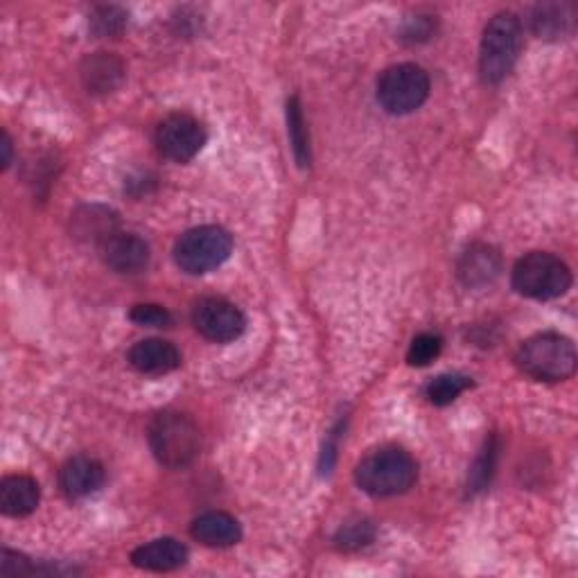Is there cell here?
<instances>
[{"mask_svg": "<svg viewBox=\"0 0 578 578\" xmlns=\"http://www.w3.org/2000/svg\"><path fill=\"white\" fill-rule=\"evenodd\" d=\"M443 351V339L437 332H422L413 337L407 351V362L409 366H428L432 364Z\"/></svg>", "mask_w": 578, "mask_h": 578, "instance_id": "cb8c5ba5", "label": "cell"}, {"mask_svg": "<svg viewBox=\"0 0 578 578\" xmlns=\"http://www.w3.org/2000/svg\"><path fill=\"white\" fill-rule=\"evenodd\" d=\"M471 379L466 375L461 373H445V375H439L434 377L428 389H426V396L432 405L437 407H445V405H452L461 394H464L468 387H471Z\"/></svg>", "mask_w": 578, "mask_h": 578, "instance_id": "44dd1931", "label": "cell"}, {"mask_svg": "<svg viewBox=\"0 0 578 578\" xmlns=\"http://www.w3.org/2000/svg\"><path fill=\"white\" fill-rule=\"evenodd\" d=\"M192 326L202 337L215 343L236 341L245 328L247 319L238 305L219 296H206L192 307Z\"/></svg>", "mask_w": 578, "mask_h": 578, "instance_id": "ba28073f", "label": "cell"}, {"mask_svg": "<svg viewBox=\"0 0 578 578\" xmlns=\"http://www.w3.org/2000/svg\"><path fill=\"white\" fill-rule=\"evenodd\" d=\"M0 571H3L5 578H19V576H32L38 569L23 554L5 549V554H3V569H0Z\"/></svg>", "mask_w": 578, "mask_h": 578, "instance_id": "4316f807", "label": "cell"}, {"mask_svg": "<svg viewBox=\"0 0 578 578\" xmlns=\"http://www.w3.org/2000/svg\"><path fill=\"white\" fill-rule=\"evenodd\" d=\"M132 563L147 571H174L188 563V547L174 537H159V541L140 545L132 554Z\"/></svg>", "mask_w": 578, "mask_h": 578, "instance_id": "2e32d148", "label": "cell"}, {"mask_svg": "<svg viewBox=\"0 0 578 578\" xmlns=\"http://www.w3.org/2000/svg\"><path fill=\"white\" fill-rule=\"evenodd\" d=\"M520 371L541 382H563L576 371V349L571 339L558 332L529 337L515 358Z\"/></svg>", "mask_w": 578, "mask_h": 578, "instance_id": "277c9868", "label": "cell"}, {"mask_svg": "<svg viewBox=\"0 0 578 578\" xmlns=\"http://www.w3.org/2000/svg\"><path fill=\"white\" fill-rule=\"evenodd\" d=\"M432 34V21L426 19V16H416L409 19L405 23V30H403V38H407V42H426V38Z\"/></svg>", "mask_w": 578, "mask_h": 578, "instance_id": "83f0119b", "label": "cell"}, {"mask_svg": "<svg viewBox=\"0 0 578 578\" xmlns=\"http://www.w3.org/2000/svg\"><path fill=\"white\" fill-rule=\"evenodd\" d=\"M89 25L98 36H115L125 30L127 12L123 8H115V5L95 8Z\"/></svg>", "mask_w": 578, "mask_h": 578, "instance_id": "d4e9b609", "label": "cell"}, {"mask_svg": "<svg viewBox=\"0 0 578 578\" xmlns=\"http://www.w3.org/2000/svg\"><path fill=\"white\" fill-rule=\"evenodd\" d=\"M82 82L93 95H109L125 82V64L113 53H95L82 61Z\"/></svg>", "mask_w": 578, "mask_h": 578, "instance_id": "4fadbf2b", "label": "cell"}, {"mask_svg": "<svg viewBox=\"0 0 578 578\" xmlns=\"http://www.w3.org/2000/svg\"><path fill=\"white\" fill-rule=\"evenodd\" d=\"M418 477V466L403 447H379L366 454L355 471L358 486L373 497L407 492Z\"/></svg>", "mask_w": 578, "mask_h": 578, "instance_id": "6da1fadb", "label": "cell"}, {"mask_svg": "<svg viewBox=\"0 0 578 578\" xmlns=\"http://www.w3.org/2000/svg\"><path fill=\"white\" fill-rule=\"evenodd\" d=\"M147 439L154 456L168 468H185L202 452L200 428L190 416L179 411H163L154 418Z\"/></svg>", "mask_w": 578, "mask_h": 578, "instance_id": "7a4b0ae2", "label": "cell"}, {"mask_svg": "<svg viewBox=\"0 0 578 578\" xmlns=\"http://www.w3.org/2000/svg\"><path fill=\"white\" fill-rule=\"evenodd\" d=\"M190 535L206 547L224 549L240 543L242 526L234 515H228L224 511H208L192 522Z\"/></svg>", "mask_w": 578, "mask_h": 578, "instance_id": "9a60e30c", "label": "cell"}, {"mask_svg": "<svg viewBox=\"0 0 578 578\" xmlns=\"http://www.w3.org/2000/svg\"><path fill=\"white\" fill-rule=\"evenodd\" d=\"M502 272V256L488 245H471L458 258L456 274L466 287H486Z\"/></svg>", "mask_w": 578, "mask_h": 578, "instance_id": "7c38bea8", "label": "cell"}, {"mask_svg": "<svg viewBox=\"0 0 578 578\" xmlns=\"http://www.w3.org/2000/svg\"><path fill=\"white\" fill-rule=\"evenodd\" d=\"M497 454H499L497 439L490 437V439L486 441V445L481 447L479 456L475 458L473 468H471V477H468V492H471V495L486 490V486L490 484L492 473H495V464H497Z\"/></svg>", "mask_w": 578, "mask_h": 578, "instance_id": "7402d4cb", "label": "cell"}, {"mask_svg": "<svg viewBox=\"0 0 578 578\" xmlns=\"http://www.w3.org/2000/svg\"><path fill=\"white\" fill-rule=\"evenodd\" d=\"M129 319L138 326H145V328H170L174 324L172 315L166 310L163 305H157V303L134 305L132 313H129Z\"/></svg>", "mask_w": 578, "mask_h": 578, "instance_id": "484cf974", "label": "cell"}, {"mask_svg": "<svg viewBox=\"0 0 578 578\" xmlns=\"http://www.w3.org/2000/svg\"><path fill=\"white\" fill-rule=\"evenodd\" d=\"M430 77L416 64H396L377 80V102L392 115H407L426 104Z\"/></svg>", "mask_w": 578, "mask_h": 578, "instance_id": "52a82bcc", "label": "cell"}, {"mask_svg": "<svg viewBox=\"0 0 578 578\" xmlns=\"http://www.w3.org/2000/svg\"><path fill=\"white\" fill-rule=\"evenodd\" d=\"M129 364L145 375H163L181 366V353L166 339H143L132 345Z\"/></svg>", "mask_w": 578, "mask_h": 578, "instance_id": "5bb4252c", "label": "cell"}, {"mask_svg": "<svg viewBox=\"0 0 578 578\" xmlns=\"http://www.w3.org/2000/svg\"><path fill=\"white\" fill-rule=\"evenodd\" d=\"M104 484V468L93 456H72L59 471V486L66 497L84 499L100 490Z\"/></svg>", "mask_w": 578, "mask_h": 578, "instance_id": "8fae6325", "label": "cell"}, {"mask_svg": "<svg viewBox=\"0 0 578 578\" xmlns=\"http://www.w3.org/2000/svg\"><path fill=\"white\" fill-rule=\"evenodd\" d=\"M118 234V217L104 206H82L72 215V236L77 240L104 245L111 236Z\"/></svg>", "mask_w": 578, "mask_h": 578, "instance_id": "ac0fdd59", "label": "cell"}, {"mask_svg": "<svg viewBox=\"0 0 578 578\" xmlns=\"http://www.w3.org/2000/svg\"><path fill=\"white\" fill-rule=\"evenodd\" d=\"M574 23V8L563 3L537 5L531 16V27L541 38H563Z\"/></svg>", "mask_w": 578, "mask_h": 578, "instance_id": "d6986e66", "label": "cell"}, {"mask_svg": "<svg viewBox=\"0 0 578 578\" xmlns=\"http://www.w3.org/2000/svg\"><path fill=\"white\" fill-rule=\"evenodd\" d=\"M102 260L115 274H138L149 264V247L134 234H115L102 247Z\"/></svg>", "mask_w": 578, "mask_h": 578, "instance_id": "30bf717a", "label": "cell"}, {"mask_svg": "<svg viewBox=\"0 0 578 578\" xmlns=\"http://www.w3.org/2000/svg\"><path fill=\"white\" fill-rule=\"evenodd\" d=\"M42 490L27 475H12L0 484V511L10 518H25L36 511Z\"/></svg>", "mask_w": 578, "mask_h": 578, "instance_id": "e0dca14e", "label": "cell"}, {"mask_svg": "<svg viewBox=\"0 0 578 578\" xmlns=\"http://www.w3.org/2000/svg\"><path fill=\"white\" fill-rule=\"evenodd\" d=\"M287 134H290V143L294 149V157L296 163L305 170L310 168V136H307V127H305V118H303V111H301V102L298 98H290L287 100Z\"/></svg>", "mask_w": 578, "mask_h": 578, "instance_id": "ffe728a7", "label": "cell"}, {"mask_svg": "<svg viewBox=\"0 0 578 578\" xmlns=\"http://www.w3.org/2000/svg\"><path fill=\"white\" fill-rule=\"evenodd\" d=\"M234 251V238L226 228L206 224L185 230L174 245V262L185 274L202 276L224 264Z\"/></svg>", "mask_w": 578, "mask_h": 578, "instance_id": "5b68a950", "label": "cell"}, {"mask_svg": "<svg viewBox=\"0 0 578 578\" xmlns=\"http://www.w3.org/2000/svg\"><path fill=\"white\" fill-rule=\"evenodd\" d=\"M373 537H375V526L369 522V520H351V522H345L337 535H335V545L343 552H355V549H362L366 545L373 543Z\"/></svg>", "mask_w": 578, "mask_h": 578, "instance_id": "603a6c76", "label": "cell"}, {"mask_svg": "<svg viewBox=\"0 0 578 578\" xmlns=\"http://www.w3.org/2000/svg\"><path fill=\"white\" fill-rule=\"evenodd\" d=\"M513 287L533 301H552L571 287L569 267L554 253L531 251L513 267Z\"/></svg>", "mask_w": 578, "mask_h": 578, "instance_id": "8992f818", "label": "cell"}, {"mask_svg": "<svg viewBox=\"0 0 578 578\" xmlns=\"http://www.w3.org/2000/svg\"><path fill=\"white\" fill-rule=\"evenodd\" d=\"M12 163V140H10V134L5 132L3 134V168H10Z\"/></svg>", "mask_w": 578, "mask_h": 578, "instance_id": "f1b7e54d", "label": "cell"}, {"mask_svg": "<svg viewBox=\"0 0 578 578\" xmlns=\"http://www.w3.org/2000/svg\"><path fill=\"white\" fill-rule=\"evenodd\" d=\"M522 50V23L502 12L488 21L479 46V75L486 84H499L511 75Z\"/></svg>", "mask_w": 578, "mask_h": 578, "instance_id": "3957f363", "label": "cell"}, {"mask_svg": "<svg viewBox=\"0 0 578 578\" xmlns=\"http://www.w3.org/2000/svg\"><path fill=\"white\" fill-rule=\"evenodd\" d=\"M206 145L204 125L188 113H172L157 129V147L166 159L188 163L197 157Z\"/></svg>", "mask_w": 578, "mask_h": 578, "instance_id": "9c48e42d", "label": "cell"}]
</instances>
